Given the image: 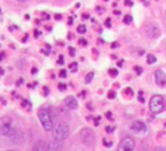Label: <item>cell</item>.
Wrapping results in <instances>:
<instances>
[{"mask_svg":"<svg viewBox=\"0 0 166 151\" xmlns=\"http://www.w3.org/2000/svg\"><path fill=\"white\" fill-rule=\"evenodd\" d=\"M135 149V141H133L132 138L130 136H127L123 140L120 142L119 144V150L124 151V150H133Z\"/></svg>","mask_w":166,"mask_h":151,"instance_id":"8992f818","label":"cell"},{"mask_svg":"<svg viewBox=\"0 0 166 151\" xmlns=\"http://www.w3.org/2000/svg\"><path fill=\"white\" fill-rule=\"evenodd\" d=\"M109 74H110L111 76H113V77H115V76H118V69H110V71H109Z\"/></svg>","mask_w":166,"mask_h":151,"instance_id":"ac0fdd59","label":"cell"},{"mask_svg":"<svg viewBox=\"0 0 166 151\" xmlns=\"http://www.w3.org/2000/svg\"><path fill=\"white\" fill-rule=\"evenodd\" d=\"M115 92H109V94H107V98L109 99H114L115 98Z\"/></svg>","mask_w":166,"mask_h":151,"instance_id":"e0dca14e","label":"cell"},{"mask_svg":"<svg viewBox=\"0 0 166 151\" xmlns=\"http://www.w3.org/2000/svg\"><path fill=\"white\" fill-rule=\"evenodd\" d=\"M79 44L83 45V46H86V45H87V41L84 40V38H80V40H79Z\"/></svg>","mask_w":166,"mask_h":151,"instance_id":"cb8c5ba5","label":"cell"},{"mask_svg":"<svg viewBox=\"0 0 166 151\" xmlns=\"http://www.w3.org/2000/svg\"><path fill=\"white\" fill-rule=\"evenodd\" d=\"M4 56H5V53H4V52H1V53H0V61H2V58H4Z\"/></svg>","mask_w":166,"mask_h":151,"instance_id":"d6a6232c","label":"cell"},{"mask_svg":"<svg viewBox=\"0 0 166 151\" xmlns=\"http://www.w3.org/2000/svg\"><path fill=\"white\" fill-rule=\"evenodd\" d=\"M147 62L149 64H154L156 62V56L153 54H147Z\"/></svg>","mask_w":166,"mask_h":151,"instance_id":"4fadbf2b","label":"cell"},{"mask_svg":"<svg viewBox=\"0 0 166 151\" xmlns=\"http://www.w3.org/2000/svg\"><path fill=\"white\" fill-rule=\"evenodd\" d=\"M18 1H20V2H23V1H25V0H18Z\"/></svg>","mask_w":166,"mask_h":151,"instance_id":"b9f144b4","label":"cell"},{"mask_svg":"<svg viewBox=\"0 0 166 151\" xmlns=\"http://www.w3.org/2000/svg\"><path fill=\"white\" fill-rule=\"evenodd\" d=\"M69 54H70L71 56H75V49L69 48Z\"/></svg>","mask_w":166,"mask_h":151,"instance_id":"83f0119b","label":"cell"},{"mask_svg":"<svg viewBox=\"0 0 166 151\" xmlns=\"http://www.w3.org/2000/svg\"><path fill=\"white\" fill-rule=\"evenodd\" d=\"M58 87H59V90H61V92H65V90L67 89L66 84H59V86H58Z\"/></svg>","mask_w":166,"mask_h":151,"instance_id":"ffe728a7","label":"cell"},{"mask_svg":"<svg viewBox=\"0 0 166 151\" xmlns=\"http://www.w3.org/2000/svg\"><path fill=\"white\" fill-rule=\"evenodd\" d=\"M69 69H70L71 71H76V70H77V63L72 62L70 66H69Z\"/></svg>","mask_w":166,"mask_h":151,"instance_id":"d6986e66","label":"cell"},{"mask_svg":"<svg viewBox=\"0 0 166 151\" xmlns=\"http://www.w3.org/2000/svg\"><path fill=\"white\" fill-rule=\"evenodd\" d=\"M69 135V126L65 123H59L52 129V136L57 141L66 140Z\"/></svg>","mask_w":166,"mask_h":151,"instance_id":"7a4b0ae2","label":"cell"},{"mask_svg":"<svg viewBox=\"0 0 166 151\" xmlns=\"http://www.w3.org/2000/svg\"><path fill=\"white\" fill-rule=\"evenodd\" d=\"M63 62H65V61H63V56H59V60H58V63H59V64H63Z\"/></svg>","mask_w":166,"mask_h":151,"instance_id":"f1b7e54d","label":"cell"},{"mask_svg":"<svg viewBox=\"0 0 166 151\" xmlns=\"http://www.w3.org/2000/svg\"><path fill=\"white\" fill-rule=\"evenodd\" d=\"M155 82L159 87L166 86V74L163 70L155 71Z\"/></svg>","mask_w":166,"mask_h":151,"instance_id":"ba28073f","label":"cell"},{"mask_svg":"<svg viewBox=\"0 0 166 151\" xmlns=\"http://www.w3.org/2000/svg\"><path fill=\"white\" fill-rule=\"evenodd\" d=\"M93 78H94V72H89L85 77V82L86 84H89V82L93 80Z\"/></svg>","mask_w":166,"mask_h":151,"instance_id":"9a60e30c","label":"cell"},{"mask_svg":"<svg viewBox=\"0 0 166 151\" xmlns=\"http://www.w3.org/2000/svg\"><path fill=\"white\" fill-rule=\"evenodd\" d=\"M44 92H45V96H46L49 94V89L46 88V87H44Z\"/></svg>","mask_w":166,"mask_h":151,"instance_id":"e575fe53","label":"cell"},{"mask_svg":"<svg viewBox=\"0 0 166 151\" xmlns=\"http://www.w3.org/2000/svg\"><path fill=\"white\" fill-rule=\"evenodd\" d=\"M68 23H69V25H71V24H72V18H69V20H68Z\"/></svg>","mask_w":166,"mask_h":151,"instance_id":"74e56055","label":"cell"},{"mask_svg":"<svg viewBox=\"0 0 166 151\" xmlns=\"http://www.w3.org/2000/svg\"><path fill=\"white\" fill-rule=\"evenodd\" d=\"M105 1H109V0H105Z\"/></svg>","mask_w":166,"mask_h":151,"instance_id":"ee69618b","label":"cell"},{"mask_svg":"<svg viewBox=\"0 0 166 151\" xmlns=\"http://www.w3.org/2000/svg\"><path fill=\"white\" fill-rule=\"evenodd\" d=\"M116 46H119L118 43H113V44H112V48H116Z\"/></svg>","mask_w":166,"mask_h":151,"instance_id":"d590c367","label":"cell"},{"mask_svg":"<svg viewBox=\"0 0 166 151\" xmlns=\"http://www.w3.org/2000/svg\"><path fill=\"white\" fill-rule=\"evenodd\" d=\"M37 70H36V68H33V70H32V74H36Z\"/></svg>","mask_w":166,"mask_h":151,"instance_id":"8d00e7d4","label":"cell"},{"mask_svg":"<svg viewBox=\"0 0 166 151\" xmlns=\"http://www.w3.org/2000/svg\"><path fill=\"white\" fill-rule=\"evenodd\" d=\"M103 143H104V146H105V147H109V148L112 147V144H113L112 142H110L109 140H103Z\"/></svg>","mask_w":166,"mask_h":151,"instance_id":"7402d4cb","label":"cell"},{"mask_svg":"<svg viewBox=\"0 0 166 151\" xmlns=\"http://www.w3.org/2000/svg\"><path fill=\"white\" fill-rule=\"evenodd\" d=\"M40 34H41V32H39V31H35V37H39V36H40Z\"/></svg>","mask_w":166,"mask_h":151,"instance_id":"836d02e7","label":"cell"},{"mask_svg":"<svg viewBox=\"0 0 166 151\" xmlns=\"http://www.w3.org/2000/svg\"><path fill=\"white\" fill-rule=\"evenodd\" d=\"M62 149V144L61 141H52L48 143V150H61Z\"/></svg>","mask_w":166,"mask_h":151,"instance_id":"8fae6325","label":"cell"},{"mask_svg":"<svg viewBox=\"0 0 166 151\" xmlns=\"http://www.w3.org/2000/svg\"><path fill=\"white\" fill-rule=\"evenodd\" d=\"M105 130H106L107 133H112L113 131H114V128H111V126H106V128H105Z\"/></svg>","mask_w":166,"mask_h":151,"instance_id":"484cf974","label":"cell"},{"mask_svg":"<svg viewBox=\"0 0 166 151\" xmlns=\"http://www.w3.org/2000/svg\"><path fill=\"white\" fill-rule=\"evenodd\" d=\"M83 18H88V15H87V14H84V16H83Z\"/></svg>","mask_w":166,"mask_h":151,"instance_id":"f35d334b","label":"cell"},{"mask_svg":"<svg viewBox=\"0 0 166 151\" xmlns=\"http://www.w3.org/2000/svg\"><path fill=\"white\" fill-rule=\"evenodd\" d=\"M4 74V71H2V69L0 68V74Z\"/></svg>","mask_w":166,"mask_h":151,"instance_id":"60d3db41","label":"cell"},{"mask_svg":"<svg viewBox=\"0 0 166 151\" xmlns=\"http://www.w3.org/2000/svg\"><path fill=\"white\" fill-rule=\"evenodd\" d=\"M139 100H140V102H144V98H142L141 96H139Z\"/></svg>","mask_w":166,"mask_h":151,"instance_id":"ab89813d","label":"cell"},{"mask_svg":"<svg viewBox=\"0 0 166 151\" xmlns=\"http://www.w3.org/2000/svg\"><path fill=\"white\" fill-rule=\"evenodd\" d=\"M0 134L5 136H11L15 134V129L13 126V121L10 117L4 116L0 118Z\"/></svg>","mask_w":166,"mask_h":151,"instance_id":"3957f363","label":"cell"},{"mask_svg":"<svg viewBox=\"0 0 166 151\" xmlns=\"http://www.w3.org/2000/svg\"><path fill=\"white\" fill-rule=\"evenodd\" d=\"M149 110L153 114H159L164 110V98L160 95L153 96L149 100Z\"/></svg>","mask_w":166,"mask_h":151,"instance_id":"277c9868","label":"cell"},{"mask_svg":"<svg viewBox=\"0 0 166 151\" xmlns=\"http://www.w3.org/2000/svg\"><path fill=\"white\" fill-rule=\"evenodd\" d=\"M124 92H126V94H129V95H133L132 89H130V88H127L126 90H124Z\"/></svg>","mask_w":166,"mask_h":151,"instance_id":"4316f807","label":"cell"},{"mask_svg":"<svg viewBox=\"0 0 166 151\" xmlns=\"http://www.w3.org/2000/svg\"><path fill=\"white\" fill-rule=\"evenodd\" d=\"M80 139L86 146H92L95 141V134L90 129H83L80 132Z\"/></svg>","mask_w":166,"mask_h":151,"instance_id":"5b68a950","label":"cell"},{"mask_svg":"<svg viewBox=\"0 0 166 151\" xmlns=\"http://www.w3.org/2000/svg\"><path fill=\"white\" fill-rule=\"evenodd\" d=\"M124 4H126V6H128V5L131 6V5H132V1H131V0H126V1H124Z\"/></svg>","mask_w":166,"mask_h":151,"instance_id":"1f68e13d","label":"cell"},{"mask_svg":"<svg viewBox=\"0 0 166 151\" xmlns=\"http://www.w3.org/2000/svg\"><path fill=\"white\" fill-rule=\"evenodd\" d=\"M130 130L132 131L133 133H137V134H140V133H145L147 131V125L145 124L144 122L141 121H136L131 124V128Z\"/></svg>","mask_w":166,"mask_h":151,"instance_id":"52a82bcc","label":"cell"},{"mask_svg":"<svg viewBox=\"0 0 166 151\" xmlns=\"http://www.w3.org/2000/svg\"><path fill=\"white\" fill-rule=\"evenodd\" d=\"M33 150L35 151L48 150V143H45L44 141H37L36 143L33 146Z\"/></svg>","mask_w":166,"mask_h":151,"instance_id":"7c38bea8","label":"cell"},{"mask_svg":"<svg viewBox=\"0 0 166 151\" xmlns=\"http://www.w3.org/2000/svg\"><path fill=\"white\" fill-rule=\"evenodd\" d=\"M65 103H66L67 107L70 108V110H76L78 107V102L74 96H68V97H66Z\"/></svg>","mask_w":166,"mask_h":151,"instance_id":"9c48e42d","label":"cell"},{"mask_svg":"<svg viewBox=\"0 0 166 151\" xmlns=\"http://www.w3.org/2000/svg\"><path fill=\"white\" fill-rule=\"evenodd\" d=\"M54 18L57 19V20H60V19L62 18V16L60 15V14H55V16H54Z\"/></svg>","mask_w":166,"mask_h":151,"instance_id":"4dcf8cb0","label":"cell"},{"mask_svg":"<svg viewBox=\"0 0 166 151\" xmlns=\"http://www.w3.org/2000/svg\"><path fill=\"white\" fill-rule=\"evenodd\" d=\"M123 22H124V24H128L129 25L130 23L132 22V17L130 15H126L124 16V19H123Z\"/></svg>","mask_w":166,"mask_h":151,"instance_id":"2e32d148","label":"cell"},{"mask_svg":"<svg viewBox=\"0 0 166 151\" xmlns=\"http://www.w3.org/2000/svg\"><path fill=\"white\" fill-rule=\"evenodd\" d=\"M59 76H60V78H66L67 77V71L65 70V69H62V70L60 71Z\"/></svg>","mask_w":166,"mask_h":151,"instance_id":"44dd1931","label":"cell"},{"mask_svg":"<svg viewBox=\"0 0 166 151\" xmlns=\"http://www.w3.org/2000/svg\"><path fill=\"white\" fill-rule=\"evenodd\" d=\"M77 32L79 34H84L86 33V26L84 25V24H81V25H79L77 27Z\"/></svg>","mask_w":166,"mask_h":151,"instance_id":"5bb4252c","label":"cell"},{"mask_svg":"<svg viewBox=\"0 0 166 151\" xmlns=\"http://www.w3.org/2000/svg\"><path fill=\"white\" fill-rule=\"evenodd\" d=\"M165 128H166V122H165Z\"/></svg>","mask_w":166,"mask_h":151,"instance_id":"7bdbcfd3","label":"cell"},{"mask_svg":"<svg viewBox=\"0 0 166 151\" xmlns=\"http://www.w3.org/2000/svg\"><path fill=\"white\" fill-rule=\"evenodd\" d=\"M146 34H147L149 37H157L159 35V30L154 25H148L146 27Z\"/></svg>","mask_w":166,"mask_h":151,"instance_id":"30bf717a","label":"cell"},{"mask_svg":"<svg viewBox=\"0 0 166 151\" xmlns=\"http://www.w3.org/2000/svg\"><path fill=\"white\" fill-rule=\"evenodd\" d=\"M111 25H112V20H111V18H107L105 20V26L106 27H111Z\"/></svg>","mask_w":166,"mask_h":151,"instance_id":"d4e9b609","label":"cell"},{"mask_svg":"<svg viewBox=\"0 0 166 151\" xmlns=\"http://www.w3.org/2000/svg\"><path fill=\"white\" fill-rule=\"evenodd\" d=\"M105 116H106L109 120H112V113H111V112H107L106 114H105Z\"/></svg>","mask_w":166,"mask_h":151,"instance_id":"f546056e","label":"cell"},{"mask_svg":"<svg viewBox=\"0 0 166 151\" xmlns=\"http://www.w3.org/2000/svg\"><path fill=\"white\" fill-rule=\"evenodd\" d=\"M39 118L42 126L44 128L45 131H51L53 129V118L51 116V113L46 107H42L39 111Z\"/></svg>","mask_w":166,"mask_h":151,"instance_id":"6da1fadb","label":"cell"},{"mask_svg":"<svg viewBox=\"0 0 166 151\" xmlns=\"http://www.w3.org/2000/svg\"><path fill=\"white\" fill-rule=\"evenodd\" d=\"M135 71H136L138 74H140L142 72V68L141 67H135Z\"/></svg>","mask_w":166,"mask_h":151,"instance_id":"603a6c76","label":"cell"}]
</instances>
